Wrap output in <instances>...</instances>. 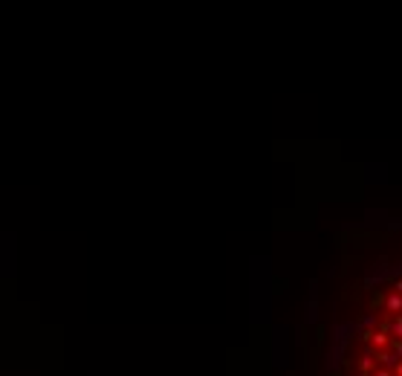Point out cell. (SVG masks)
Returning <instances> with one entry per match:
<instances>
[{"label": "cell", "mask_w": 402, "mask_h": 376, "mask_svg": "<svg viewBox=\"0 0 402 376\" xmlns=\"http://www.w3.org/2000/svg\"><path fill=\"white\" fill-rule=\"evenodd\" d=\"M365 339L373 344V347H379V350H385L388 344H391V336L385 330H370V333H365Z\"/></svg>", "instance_id": "obj_1"}, {"label": "cell", "mask_w": 402, "mask_h": 376, "mask_svg": "<svg viewBox=\"0 0 402 376\" xmlns=\"http://www.w3.org/2000/svg\"><path fill=\"white\" fill-rule=\"evenodd\" d=\"M382 330L388 333V336H396V339H402V315H391L388 321H382Z\"/></svg>", "instance_id": "obj_2"}, {"label": "cell", "mask_w": 402, "mask_h": 376, "mask_svg": "<svg viewBox=\"0 0 402 376\" xmlns=\"http://www.w3.org/2000/svg\"><path fill=\"white\" fill-rule=\"evenodd\" d=\"M385 310H388V315H402V296L391 292V296L385 298Z\"/></svg>", "instance_id": "obj_3"}, {"label": "cell", "mask_w": 402, "mask_h": 376, "mask_svg": "<svg viewBox=\"0 0 402 376\" xmlns=\"http://www.w3.org/2000/svg\"><path fill=\"white\" fill-rule=\"evenodd\" d=\"M359 370H362V373H370V370H376V359H373V353H365V356L359 359Z\"/></svg>", "instance_id": "obj_4"}, {"label": "cell", "mask_w": 402, "mask_h": 376, "mask_svg": "<svg viewBox=\"0 0 402 376\" xmlns=\"http://www.w3.org/2000/svg\"><path fill=\"white\" fill-rule=\"evenodd\" d=\"M376 359H379L382 365H388V367H393V365H396V356H393L391 350H382V353H379V356H376Z\"/></svg>", "instance_id": "obj_5"}, {"label": "cell", "mask_w": 402, "mask_h": 376, "mask_svg": "<svg viewBox=\"0 0 402 376\" xmlns=\"http://www.w3.org/2000/svg\"><path fill=\"white\" fill-rule=\"evenodd\" d=\"M388 347H391V353L396 356V362H402V339H391Z\"/></svg>", "instance_id": "obj_6"}, {"label": "cell", "mask_w": 402, "mask_h": 376, "mask_svg": "<svg viewBox=\"0 0 402 376\" xmlns=\"http://www.w3.org/2000/svg\"><path fill=\"white\" fill-rule=\"evenodd\" d=\"M373 376H393V373L388 370V367H379V370H373Z\"/></svg>", "instance_id": "obj_7"}, {"label": "cell", "mask_w": 402, "mask_h": 376, "mask_svg": "<svg viewBox=\"0 0 402 376\" xmlns=\"http://www.w3.org/2000/svg\"><path fill=\"white\" fill-rule=\"evenodd\" d=\"M391 373H393V376H402V362H396V365L391 367Z\"/></svg>", "instance_id": "obj_8"}, {"label": "cell", "mask_w": 402, "mask_h": 376, "mask_svg": "<svg viewBox=\"0 0 402 376\" xmlns=\"http://www.w3.org/2000/svg\"><path fill=\"white\" fill-rule=\"evenodd\" d=\"M393 289H396V296H402V278L396 281V284H393Z\"/></svg>", "instance_id": "obj_9"}]
</instances>
